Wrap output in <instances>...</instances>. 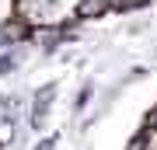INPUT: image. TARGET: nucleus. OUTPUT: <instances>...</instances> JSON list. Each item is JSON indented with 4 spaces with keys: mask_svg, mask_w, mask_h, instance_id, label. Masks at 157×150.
I'll use <instances>...</instances> for the list:
<instances>
[{
    "mask_svg": "<svg viewBox=\"0 0 157 150\" xmlns=\"http://www.w3.org/2000/svg\"><path fill=\"white\" fill-rule=\"evenodd\" d=\"M101 11V0H87V4H80V14H98Z\"/></svg>",
    "mask_w": 157,
    "mask_h": 150,
    "instance_id": "2",
    "label": "nucleus"
},
{
    "mask_svg": "<svg viewBox=\"0 0 157 150\" xmlns=\"http://www.w3.org/2000/svg\"><path fill=\"white\" fill-rule=\"evenodd\" d=\"M52 147H56V140H52V136H49V140H42V143H39V147H35V150H52Z\"/></svg>",
    "mask_w": 157,
    "mask_h": 150,
    "instance_id": "4",
    "label": "nucleus"
},
{
    "mask_svg": "<svg viewBox=\"0 0 157 150\" xmlns=\"http://www.w3.org/2000/svg\"><path fill=\"white\" fill-rule=\"evenodd\" d=\"M14 63H17V52H11V56H4V60H0V73L14 70Z\"/></svg>",
    "mask_w": 157,
    "mask_h": 150,
    "instance_id": "3",
    "label": "nucleus"
},
{
    "mask_svg": "<svg viewBox=\"0 0 157 150\" xmlns=\"http://www.w3.org/2000/svg\"><path fill=\"white\" fill-rule=\"evenodd\" d=\"M52 101H56V84H45V87L39 91V98H35V105H32V126H35V129H39V126H45Z\"/></svg>",
    "mask_w": 157,
    "mask_h": 150,
    "instance_id": "1",
    "label": "nucleus"
}]
</instances>
